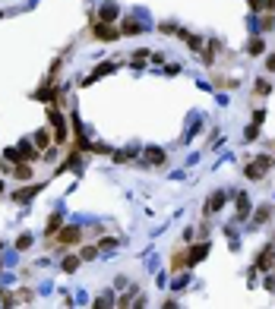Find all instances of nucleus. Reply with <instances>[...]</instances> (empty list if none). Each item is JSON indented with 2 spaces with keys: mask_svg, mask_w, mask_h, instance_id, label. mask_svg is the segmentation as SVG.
<instances>
[{
  "mask_svg": "<svg viewBox=\"0 0 275 309\" xmlns=\"http://www.w3.org/2000/svg\"><path fill=\"white\" fill-rule=\"evenodd\" d=\"M95 306H114V303H111V293H102V297H98V303H95Z\"/></svg>",
  "mask_w": 275,
  "mask_h": 309,
  "instance_id": "nucleus-23",
  "label": "nucleus"
},
{
  "mask_svg": "<svg viewBox=\"0 0 275 309\" xmlns=\"http://www.w3.org/2000/svg\"><path fill=\"white\" fill-rule=\"evenodd\" d=\"M54 237H57L60 246H73V243H79V240H83V231H79V227H60Z\"/></svg>",
  "mask_w": 275,
  "mask_h": 309,
  "instance_id": "nucleus-4",
  "label": "nucleus"
},
{
  "mask_svg": "<svg viewBox=\"0 0 275 309\" xmlns=\"http://www.w3.org/2000/svg\"><path fill=\"white\" fill-rule=\"evenodd\" d=\"M120 32H127V35H136V32H143V25H139L136 19H124V22H120Z\"/></svg>",
  "mask_w": 275,
  "mask_h": 309,
  "instance_id": "nucleus-12",
  "label": "nucleus"
},
{
  "mask_svg": "<svg viewBox=\"0 0 275 309\" xmlns=\"http://www.w3.org/2000/svg\"><path fill=\"white\" fill-rule=\"evenodd\" d=\"M51 123H54V133H57V142H63V139H66V126H63V117H60L57 111H51Z\"/></svg>",
  "mask_w": 275,
  "mask_h": 309,
  "instance_id": "nucleus-8",
  "label": "nucleus"
},
{
  "mask_svg": "<svg viewBox=\"0 0 275 309\" xmlns=\"http://www.w3.org/2000/svg\"><path fill=\"white\" fill-rule=\"evenodd\" d=\"M38 193H42V186H29V190H19L16 196H13V202H19V205H25L29 202L32 196H38Z\"/></svg>",
  "mask_w": 275,
  "mask_h": 309,
  "instance_id": "nucleus-9",
  "label": "nucleus"
},
{
  "mask_svg": "<svg viewBox=\"0 0 275 309\" xmlns=\"http://www.w3.org/2000/svg\"><path fill=\"white\" fill-rule=\"evenodd\" d=\"M187 265H190V262H187V250L171 256V268H174V271H180V268H187Z\"/></svg>",
  "mask_w": 275,
  "mask_h": 309,
  "instance_id": "nucleus-11",
  "label": "nucleus"
},
{
  "mask_svg": "<svg viewBox=\"0 0 275 309\" xmlns=\"http://www.w3.org/2000/svg\"><path fill=\"white\" fill-rule=\"evenodd\" d=\"M57 231H60V214H51V218H48V227H44V233H48V237H54Z\"/></svg>",
  "mask_w": 275,
  "mask_h": 309,
  "instance_id": "nucleus-15",
  "label": "nucleus"
},
{
  "mask_svg": "<svg viewBox=\"0 0 275 309\" xmlns=\"http://www.w3.org/2000/svg\"><path fill=\"white\" fill-rule=\"evenodd\" d=\"M247 54H250V57L263 54V38H250V44H247Z\"/></svg>",
  "mask_w": 275,
  "mask_h": 309,
  "instance_id": "nucleus-16",
  "label": "nucleus"
},
{
  "mask_svg": "<svg viewBox=\"0 0 275 309\" xmlns=\"http://www.w3.org/2000/svg\"><path fill=\"white\" fill-rule=\"evenodd\" d=\"M6 158H10V161H35V158H42V154L32 149L29 142H22L19 149H6Z\"/></svg>",
  "mask_w": 275,
  "mask_h": 309,
  "instance_id": "nucleus-3",
  "label": "nucleus"
},
{
  "mask_svg": "<svg viewBox=\"0 0 275 309\" xmlns=\"http://www.w3.org/2000/svg\"><path fill=\"white\" fill-rule=\"evenodd\" d=\"M269 167H272V158H269V154H263V158H256L253 164H247L244 174H247L250 180H263V174L269 171Z\"/></svg>",
  "mask_w": 275,
  "mask_h": 309,
  "instance_id": "nucleus-2",
  "label": "nucleus"
},
{
  "mask_svg": "<svg viewBox=\"0 0 275 309\" xmlns=\"http://www.w3.org/2000/svg\"><path fill=\"white\" fill-rule=\"evenodd\" d=\"M272 265H275V246H266V250L259 252V259H256V268L266 271V268H272Z\"/></svg>",
  "mask_w": 275,
  "mask_h": 309,
  "instance_id": "nucleus-5",
  "label": "nucleus"
},
{
  "mask_svg": "<svg viewBox=\"0 0 275 309\" xmlns=\"http://www.w3.org/2000/svg\"><path fill=\"white\" fill-rule=\"evenodd\" d=\"M146 158H149L152 164H165V152L162 149H149V152H146Z\"/></svg>",
  "mask_w": 275,
  "mask_h": 309,
  "instance_id": "nucleus-17",
  "label": "nucleus"
},
{
  "mask_svg": "<svg viewBox=\"0 0 275 309\" xmlns=\"http://www.w3.org/2000/svg\"><path fill=\"white\" fill-rule=\"evenodd\" d=\"M269 218H272V208H269V205H263V208H259L256 214H253V227L266 224V221H269Z\"/></svg>",
  "mask_w": 275,
  "mask_h": 309,
  "instance_id": "nucleus-10",
  "label": "nucleus"
},
{
  "mask_svg": "<svg viewBox=\"0 0 275 309\" xmlns=\"http://www.w3.org/2000/svg\"><path fill=\"white\" fill-rule=\"evenodd\" d=\"M29 246H32V237H29V233H22V237L16 240V250H29Z\"/></svg>",
  "mask_w": 275,
  "mask_h": 309,
  "instance_id": "nucleus-20",
  "label": "nucleus"
},
{
  "mask_svg": "<svg viewBox=\"0 0 275 309\" xmlns=\"http://www.w3.org/2000/svg\"><path fill=\"white\" fill-rule=\"evenodd\" d=\"M206 252H209V243H199V246H193V250H187V262H190V265H196L199 259H206Z\"/></svg>",
  "mask_w": 275,
  "mask_h": 309,
  "instance_id": "nucleus-7",
  "label": "nucleus"
},
{
  "mask_svg": "<svg viewBox=\"0 0 275 309\" xmlns=\"http://www.w3.org/2000/svg\"><path fill=\"white\" fill-rule=\"evenodd\" d=\"M79 262H83V259H76V256H66V259H63V271H66V274H73V271L79 268Z\"/></svg>",
  "mask_w": 275,
  "mask_h": 309,
  "instance_id": "nucleus-18",
  "label": "nucleus"
},
{
  "mask_svg": "<svg viewBox=\"0 0 275 309\" xmlns=\"http://www.w3.org/2000/svg\"><path fill=\"white\" fill-rule=\"evenodd\" d=\"M247 214H250V202H247V196H244V193H240V196H237V218L244 221Z\"/></svg>",
  "mask_w": 275,
  "mask_h": 309,
  "instance_id": "nucleus-13",
  "label": "nucleus"
},
{
  "mask_svg": "<svg viewBox=\"0 0 275 309\" xmlns=\"http://www.w3.org/2000/svg\"><path fill=\"white\" fill-rule=\"evenodd\" d=\"M263 29H266V32L275 29V25H272V13H266V16H263Z\"/></svg>",
  "mask_w": 275,
  "mask_h": 309,
  "instance_id": "nucleus-25",
  "label": "nucleus"
},
{
  "mask_svg": "<svg viewBox=\"0 0 275 309\" xmlns=\"http://www.w3.org/2000/svg\"><path fill=\"white\" fill-rule=\"evenodd\" d=\"M256 95H269V82H256Z\"/></svg>",
  "mask_w": 275,
  "mask_h": 309,
  "instance_id": "nucleus-24",
  "label": "nucleus"
},
{
  "mask_svg": "<svg viewBox=\"0 0 275 309\" xmlns=\"http://www.w3.org/2000/svg\"><path fill=\"white\" fill-rule=\"evenodd\" d=\"M247 3H250L253 13H263V10H266V0H247Z\"/></svg>",
  "mask_w": 275,
  "mask_h": 309,
  "instance_id": "nucleus-21",
  "label": "nucleus"
},
{
  "mask_svg": "<svg viewBox=\"0 0 275 309\" xmlns=\"http://www.w3.org/2000/svg\"><path fill=\"white\" fill-rule=\"evenodd\" d=\"M98 256V250H95V246H85V250H83V256H79V259H85V262H89V259H95Z\"/></svg>",
  "mask_w": 275,
  "mask_h": 309,
  "instance_id": "nucleus-22",
  "label": "nucleus"
},
{
  "mask_svg": "<svg viewBox=\"0 0 275 309\" xmlns=\"http://www.w3.org/2000/svg\"><path fill=\"white\" fill-rule=\"evenodd\" d=\"M266 70H269V73H275V54H272L269 60H266Z\"/></svg>",
  "mask_w": 275,
  "mask_h": 309,
  "instance_id": "nucleus-26",
  "label": "nucleus"
},
{
  "mask_svg": "<svg viewBox=\"0 0 275 309\" xmlns=\"http://www.w3.org/2000/svg\"><path fill=\"white\" fill-rule=\"evenodd\" d=\"M225 199H228V196H225L221 190H218V193H212V196H209V202H206V208H203V214H212V212H218V208L225 205Z\"/></svg>",
  "mask_w": 275,
  "mask_h": 309,
  "instance_id": "nucleus-6",
  "label": "nucleus"
},
{
  "mask_svg": "<svg viewBox=\"0 0 275 309\" xmlns=\"http://www.w3.org/2000/svg\"><path fill=\"white\" fill-rule=\"evenodd\" d=\"M13 177H16V180H32V167H29V161H25V164H19L16 171H13Z\"/></svg>",
  "mask_w": 275,
  "mask_h": 309,
  "instance_id": "nucleus-14",
  "label": "nucleus"
},
{
  "mask_svg": "<svg viewBox=\"0 0 275 309\" xmlns=\"http://www.w3.org/2000/svg\"><path fill=\"white\" fill-rule=\"evenodd\" d=\"M263 13H275V0H266V10Z\"/></svg>",
  "mask_w": 275,
  "mask_h": 309,
  "instance_id": "nucleus-27",
  "label": "nucleus"
},
{
  "mask_svg": "<svg viewBox=\"0 0 275 309\" xmlns=\"http://www.w3.org/2000/svg\"><path fill=\"white\" fill-rule=\"evenodd\" d=\"M92 38H98V41H114V38H120V29H111L108 22H95L92 19Z\"/></svg>",
  "mask_w": 275,
  "mask_h": 309,
  "instance_id": "nucleus-1",
  "label": "nucleus"
},
{
  "mask_svg": "<svg viewBox=\"0 0 275 309\" xmlns=\"http://www.w3.org/2000/svg\"><path fill=\"white\" fill-rule=\"evenodd\" d=\"M35 145H38V152H48V133H38V136H35Z\"/></svg>",
  "mask_w": 275,
  "mask_h": 309,
  "instance_id": "nucleus-19",
  "label": "nucleus"
}]
</instances>
